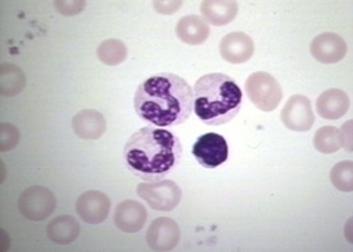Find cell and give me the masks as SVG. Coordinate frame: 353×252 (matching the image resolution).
Segmentation results:
<instances>
[{
    "label": "cell",
    "instance_id": "d6986e66",
    "mask_svg": "<svg viewBox=\"0 0 353 252\" xmlns=\"http://www.w3.org/2000/svg\"><path fill=\"white\" fill-rule=\"evenodd\" d=\"M27 84L26 74L12 64H3L0 68V95L12 97L19 95Z\"/></svg>",
    "mask_w": 353,
    "mask_h": 252
},
{
    "label": "cell",
    "instance_id": "cb8c5ba5",
    "mask_svg": "<svg viewBox=\"0 0 353 252\" xmlns=\"http://www.w3.org/2000/svg\"><path fill=\"white\" fill-rule=\"evenodd\" d=\"M54 8L58 9V12L62 15H77L80 14L81 10L85 8V2H81V0H74V2H54Z\"/></svg>",
    "mask_w": 353,
    "mask_h": 252
},
{
    "label": "cell",
    "instance_id": "44dd1931",
    "mask_svg": "<svg viewBox=\"0 0 353 252\" xmlns=\"http://www.w3.org/2000/svg\"><path fill=\"white\" fill-rule=\"evenodd\" d=\"M128 57V48L124 41L118 39H108L102 41L97 48V58L105 65L115 67V65L123 64Z\"/></svg>",
    "mask_w": 353,
    "mask_h": 252
},
{
    "label": "cell",
    "instance_id": "2e32d148",
    "mask_svg": "<svg viewBox=\"0 0 353 252\" xmlns=\"http://www.w3.org/2000/svg\"><path fill=\"white\" fill-rule=\"evenodd\" d=\"M201 12L206 24L223 27L233 23L239 14V3L233 0H208L201 6Z\"/></svg>",
    "mask_w": 353,
    "mask_h": 252
},
{
    "label": "cell",
    "instance_id": "e0dca14e",
    "mask_svg": "<svg viewBox=\"0 0 353 252\" xmlns=\"http://www.w3.org/2000/svg\"><path fill=\"white\" fill-rule=\"evenodd\" d=\"M176 37H179L185 45L199 46L203 45L208 40L211 28L206 24V21L197 15L183 17L175 27Z\"/></svg>",
    "mask_w": 353,
    "mask_h": 252
},
{
    "label": "cell",
    "instance_id": "4fadbf2b",
    "mask_svg": "<svg viewBox=\"0 0 353 252\" xmlns=\"http://www.w3.org/2000/svg\"><path fill=\"white\" fill-rule=\"evenodd\" d=\"M148 222V210L141 202L134 200H125L119 202L115 214L114 223L124 233H137L145 227Z\"/></svg>",
    "mask_w": 353,
    "mask_h": 252
},
{
    "label": "cell",
    "instance_id": "8992f818",
    "mask_svg": "<svg viewBox=\"0 0 353 252\" xmlns=\"http://www.w3.org/2000/svg\"><path fill=\"white\" fill-rule=\"evenodd\" d=\"M19 213L31 222H41L50 217L57 208V196L44 186H30L19 195Z\"/></svg>",
    "mask_w": 353,
    "mask_h": 252
},
{
    "label": "cell",
    "instance_id": "52a82bcc",
    "mask_svg": "<svg viewBox=\"0 0 353 252\" xmlns=\"http://www.w3.org/2000/svg\"><path fill=\"white\" fill-rule=\"evenodd\" d=\"M196 161L205 168H216L228 159V144L218 133H206L193 145Z\"/></svg>",
    "mask_w": 353,
    "mask_h": 252
},
{
    "label": "cell",
    "instance_id": "484cf974",
    "mask_svg": "<svg viewBox=\"0 0 353 252\" xmlns=\"http://www.w3.org/2000/svg\"><path fill=\"white\" fill-rule=\"evenodd\" d=\"M352 122H347L343 127H341V136H343V148H346L347 152H352Z\"/></svg>",
    "mask_w": 353,
    "mask_h": 252
},
{
    "label": "cell",
    "instance_id": "7402d4cb",
    "mask_svg": "<svg viewBox=\"0 0 353 252\" xmlns=\"http://www.w3.org/2000/svg\"><path fill=\"white\" fill-rule=\"evenodd\" d=\"M330 180L340 192L353 191V161L337 162L330 173Z\"/></svg>",
    "mask_w": 353,
    "mask_h": 252
},
{
    "label": "cell",
    "instance_id": "9a60e30c",
    "mask_svg": "<svg viewBox=\"0 0 353 252\" xmlns=\"http://www.w3.org/2000/svg\"><path fill=\"white\" fill-rule=\"evenodd\" d=\"M350 99L346 92L328 89L318 96L316 113L324 119H340L349 111Z\"/></svg>",
    "mask_w": 353,
    "mask_h": 252
},
{
    "label": "cell",
    "instance_id": "ffe728a7",
    "mask_svg": "<svg viewBox=\"0 0 353 252\" xmlns=\"http://www.w3.org/2000/svg\"><path fill=\"white\" fill-rule=\"evenodd\" d=\"M314 146L318 152L325 153V155L340 151L343 148V136H341L340 128L333 126H324L318 128L314 136Z\"/></svg>",
    "mask_w": 353,
    "mask_h": 252
},
{
    "label": "cell",
    "instance_id": "5bb4252c",
    "mask_svg": "<svg viewBox=\"0 0 353 252\" xmlns=\"http://www.w3.org/2000/svg\"><path fill=\"white\" fill-rule=\"evenodd\" d=\"M108 128L106 118L96 109H83L72 118V130L83 140L101 139Z\"/></svg>",
    "mask_w": 353,
    "mask_h": 252
},
{
    "label": "cell",
    "instance_id": "ba28073f",
    "mask_svg": "<svg viewBox=\"0 0 353 252\" xmlns=\"http://www.w3.org/2000/svg\"><path fill=\"white\" fill-rule=\"evenodd\" d=\"M281 123L292 131H309L315 123L311 101L303 95H293L281 111Z\"/></svg>",
    "mask_w": 353,
    "mask_h": 252
},
{
    "label": "cell",
    "instance_id": "9c48e42d",
    "mask_svg": "<svg viewBox=\"0 0 353 252\" xmlns=\"http://www.w3.org/2000/svg\"><path fill=\"white\" fill-rule=\"evenodd\" d=\"M180 226L170 217H158L148 229L146 240L152 251L167 252L180 244Z\"/></svg>",
    "mask_w": 353,
    "mask_h": 252
},
{
    "label": "cell",
    "instance_id": "603a6c76",
    "mask_svg": "<svg viewBox=\"0 0 353 252\" xmlns=\"http://www.w3.org/2000/svg\"><path fill=\"white\" fill-rule=\"evenodd\" d=\"M19 131L15 126L2 123L0 124V151L8 152L14 149L19 142Z\"/></svg>",
    "mask_w": 353,
    "mask_h": 252
},
{
    "label": "cell",
    "instance_id": "d4e9b609",
    "mask_svg": "<svg viewBox=\"0 0 353 252\" xmlns=\"http://www.w3.org/2000/svg\"><path fill=\"white\" fill-rule=\"evenodd\" d=\"M181 6V0H179V2H175V0H172V2H153V8L157 9V12L163 15H172L175 12H179Z\"/></svg>",
    "mask_w": 353,
    "mask_h": 252
},
{
    "label": "cell",
    "instance_id": "ac0fdd59",
    "mask_svg": "<svg viewBox=\"0 0 353 252\" xmlns=\"http://www.w3.org/2000/svg\"><path fill=\"white\" fill-rule=\"evenodd\" d=\"M46 233L53 244L70 245L80 235V223L72 215L63 214L53 218L48 224Z\"/></svg>",
    "mask_w": 353,
    "mask_h": 252
},
{
    "label": "cell",
    "instance_id": "7a4b0ae2",
    "mask_svg": "<svg viewBox=\"0 0 353 252\" xmlns=\"http://www.w3.org/2000/svg\"><path fill=\"white\" fill-rule=\"evenodd\" d=\"M183 157L180 139L159 127H143L124 146V161L134 176L146 182L162 180Z\"/></svg>",
    "mask_w": 353,
    "mask_h": 252
},
{
    "label": "cell",
    "instance_id": "277c9868",
    "mask_svg": "<svg viewBox=\"0 0 353 252\" xmlns=\"http://www.w3.org/2000/svg\"><path fill=\"white\" fill-rule=\"evenodd\" d=\"M245 89L250 102L263 113H271L277 109L283 101L281 86L270 72L258 71L250 74Z\"/></svg>",
    "mask_w": 353,
    "mask_h": 252
},
{
    "label": "cell",
    "instance_id": "6da1fadb",
    "mask_svg": "<svg viewBox=\"0 0 353 252\" xmlns=\"http://www.w3.org/2000/svg\"><path fill=\"white\" fill-rule=\"evenodd\" d=\"M134 109L143 122L152 127L183 124L193 111V89L175 74L153 75L137 87Z\"/></svg>",
    "mask_w": 353,
    "mask_h": 252
},
{
    "label": "cell",
    "instance_id": "3957f363",
    "mask_svg": "<svg viewBox=\"0 0 353 252\" xmlns=\"http://www.w3.org/2000/svg\"><path fill=\"white\" fill-rule=\"evenodd\" d=\"M243 93L231 77L212 72L199 79L193 87V109L206 126L231 122L241 109Z\"/></svg>",
    "mask_w": 353,
    "mask_h": 252
},
{
    "label": "cell",
    "instance_id": "7c38bea8",
    "mask_svg": "<svg viewBox=\"0 0 353 252\" xmlns=\"http://www.w3.org/2000/svg\"><path fill=\"white\" fill-rule=\"evenodd\" d=\"M219 53L230 64H245L255 53V43L241 31L228 32L219 41Z\"/></svg>",
    "mask_w": 353,
    "mask_h": 252
},
{
    "label": "cell",
    "instance_id": "30bf717a",
    "mask_svg": "<svg viewBox=\"0 0 353 252\" xmlns=\"http://www.w3.org/2000/svg\"><path fill=\"white\" fill-rule=\"evenodd\" d=\"M75 210L84 223L101 224L109 215L110 200L101 191H87L77 200Z\"/></svg>",
    "mask_w": 353,
    "mask_h": 252
},
{
    "label": "cell",
    "instance_id": "8fae6325",
    "mask_svg": "<svg viewBox=\"0 0 353 252\" xmlns=\"http://www.w3.org/2000/svg\"><path fill=\"white\" fill-rule=\"evenodd\" d=\"M347 53L346 40L336 32H321L311 41V55L321 64H336Z\"/></svg>",
    "mask_w": 353,
    "mask_h": 252
},
{
    "label": "cell",
    "instance_id": "5b68a950",
    "mask_svg": "<svg viewBox=\"0 0 353 252\" xmlns=\"http://www.w3.org/2000/svg\"><path fill=\"white\" fill-rule=\"evenodd\" d=\"M137 195L154 211H172L180 205L183 192L172 180L143 182L137 186Z\"/></svg>",
    "mask_w": 353,
    "mask_h": 252
}]
</instances>
